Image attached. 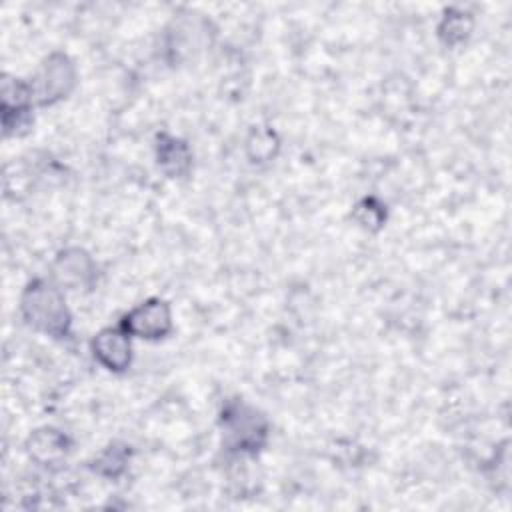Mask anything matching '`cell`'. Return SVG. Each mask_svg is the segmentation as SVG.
I'll list each match as a JSON object with an SVG mask.
<instances>
[{
  "label": "cell",
  "instance_id": "1",
  "mask_svg": "<svg viewBox=\"0 0 512 512\" xmlns=\"http://www.w3.org/2000/svg\"><path fill=\"white\" fill-rule=\"evenodd\" d=\"M20 314L24 322L52 338H68L72 314L58 282L36 278L20 296Z\"/></svg>",
  "mask_w": 512,
  "mask_h": 512
},
{
  "label": "cell",
  "instance_id": "2",
  "mask_svg": "<svg viewBox=\"0 0 512 512\" xmlns=\"http://www.w3.org/2000/svg\"><path fill=\"white\" fill-rule=\"evenodd\" d=\"M224 444L240 454H256L266 446L268 420L244 400H230L220 414Z\"/></svg>",
  "mask_w": 512,
  "mask_h": 512
},
{
  "label": "cell",
  "instance_id": "3",
  "mask_svg": "<svg viewBox=\"0 0 512 512\" xmlns=\"http://www.w3.org/2000/svg\"><path fill=\"white\" fill-rule=\"evenodd\" d=\"M120 326L132 336L142 340H162L166 338L172 328V308L162 298H148L140 304H136L132 310H128Z\"/></svg>",
  "mask_w": 512,
  "mask_h": 512
},
{
  "label": "cell",
  "instance_id": "4",
  "mask_svg": "<svg viewBox=\"0 0 512 512\" xmlns=\"http://www.w3.org/2000/svg\"><path fill=\"white\" fill-rule=\"evenodd\" d=\"M76 84V68L66 54H50L32 82L34 100L42 106L66 98Z\"/></svg>",
  "mask_w": 512,
  "mask_h": 512
},
{
  "label": "cell",
  "instance_id": "5",
  "mask_svg": "<svg viewBox=\"0 0 512 512\" xmlns=\"http://www.w3.org/2000/svg\"><path fill=\"white\" fill-rule=\"evenodd\" d=\"M90 348L94 360L110 372H126L132 364V336L120 324L94 334Z\"/></svg>",
  "mask_w": 512,
  "mask_h": 512
},
{
  "label": "cell",
  "instance_id": "6",
  "mask_svg": "<svg viewBox=\"0 0 512 512\" xmlns=\"http://www.w3.org/2000/svg\"><path fill=\"white\" fill-rule=\"evenodd\" d=\"M54 278L60 286H90L96 278V264L82 248H66L54 260Z\"/></svg>",
  "mask_w": 512,
  "mask_h": 512
},
{
  "label": "cell",
  "instance_id": "7",
  "mask_svg": "<svg viewBox=\"0 0 512 512\" xmlns=\"http://www.w3.org/2000/svg\"><path fill=\"white\" fill-rule=\"evenodd\" d=\"M154 150H156V164L168 178H182L190 172L192 150L184 140L172 134H158Z\"/></svg>",
  "mask_w": 512,
  "mask_h": 512
},
{
  "label": "cell",
  "instance_id": "8",
  "mask_svg": "<svg viewBox=\"0 0 512 512\" xmlns=\"http://www.w3.org/2000/svg\"><path fill=\"white\" fill-rule=\"evenodd\" d=\"M26 450L36 464L54 466L68 454L70 440L64 432L44 426L30 434V438L26 442Z\"/></svg>",
  "mask_w": 512,
  "mask_h": 512
},
{
  "label": "cell",
  "instance_id": "9",
  "mask_svg": "<svg viewBox=\"0 0 512 512\" xmlns=\"http://www.w3.org/2000/svg\"><path fill=\"white\" fill-rule=\"evenodd\" d=\"M130 454V446L114 442L92 460V470L104 478H120L128 468Z\"/></svg>",
  "mask_w": 512,
  "mask_h": 512
},
{
  "label": "cell",
  "instance_id": "10",
  "mask_svg": "<svg viewBox=\"0 0 512 512\" xmlns=\"http://www.w3.org/2000/svg\"><path fill=\"white\" fill-rule=\"evenodd\" d=\"M472 26H474V20L468 12L450 8V10L444 12V16L438 24V38L446 46H456V44L464 42L470 36Z\"/></svg>",
  "mask_w": 512,
  "mask_h": 512
},
{
  "label": "cell",
  "instance_id": "11",
  "mask_svg": "<svg viewBox=\"0 0 512 512\" xmlns=\"http://www.w3.org/2000/svg\"><path fill=\"white\" fill-rule=\"evenodd\" d=\"M280 148V140L272 128H254L246 140V150L250 162H268L276 156Z\"/></svg>",
  "mask_w": 512,
  "mask_h": 512
},
{
  "label": "cell",
  "instance_id": "12",
  "mask_svg": "<svg viewBox=\"0 0 512 512\" xmlns=\"http://www.w3.org/2000/svg\"><path fill=\"white\" fill-rule=\"evenodd\" d=\"M352 218L360 228L368 232H376L386 222V206L378 198L366 196L358 200L356 206L352 208Z\"/></svg>",
  "mask_w": 512,
  "mask_h": 512
}]
</instances>
